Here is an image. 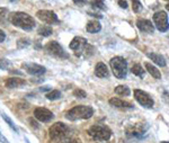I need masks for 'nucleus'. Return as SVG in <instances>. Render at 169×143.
<instances>
[{
	"label": "nucleus",
	"instance_id": "nucleus-32",
	"mask_svg": "<svg viewBox=\"0 0 169 143\" xmlns=\"http://www.w3.org/2000/svg\"><path fill=\"white\" fill-rule=\"evenodd\" d=\"M7 14H8L7 8H0V18H6Z\"/></svg>",
	"mask_w": 169,
	"mask_h": 143
},
{
	"label": "nucleus",
	"instance_id": "nucleus-9",
	"mask_svg": "<svg viewBox=\"0 0 169 143\" xmlns=\"http://www.w3.org/2000/svg\"><path fill=\"white\" fill-rule=\"evenodd\" d=\"M36 17L39 20L46 23V24H54V23H58V16L54 11L52 10H38L36 13Z\"/></svg>",
	"mask_w": 169,
	"mask_h": 143
},
{
	"label": "nucleus",
	"instance_id": "nucleus-6",
	"mask_svg": "<svg viewBox=\"0 0 169 143\" xmlns=\"http://www.w3.org/2000/svg\"><path fill=\"white\" fill-rule=\"evenodd\" d=\"M153 22H155V25L158 28V31L167 32L169 29L168 16L165 11H157L153 15Z\"/></svg>",
	"mask_w": 169,
	"mask_h": 143
},
{
	"label": "nucleus",
	"instance_id": "nucleus-29",
	"mask_svg": "<svg viewBox=\"0 0 169 143\" xmlns=\"http://www.w3.org/2000/svg\"><path fill=\"white\" fill-rule=\"evenodd\" d=\"M9 61L7 59H0V69H3V70H5V69H7V68L9 67Z\"/></svg>",
	"mask_w": 169,
	"mask_h": 143
},
{
	"label": "nucleus",
	"instance_id": "nucleus-3",
	"mask_svg": "<svg viewBox=\"0 0 169 143\" xmlns=\"http://www.w3.org/2000/svg\"><path fill=\"white\" fill-rule=\"evenodd\" d=\"M69 133H70L69 126L65 125L64 123H61V122L54 123L53 125L50 127V130H49L50 138L52 139V140H56V141H61V140L67 139Z\"/></svg>",
	"mask_w": 169,
	"mask_h": 143
},
{
	"label": "nucleus",
	"instance_id": "nucleus-40",
	"mask_svg": "<svg viewBox=\"0 0 169 143\" xmlns=\"http://www.w3.org/2000/svg\"><path fill=\"white\" fill-rule=\"evenodd\" d=\"M162 143H169V142H166V141H163V142Z\"/></svg>",
	"mask_w": 169,
	"mask_h": 143
},
{
	"label": "nucleus",
	"instance_id": "nucleus-19",
	"mask_svg": "<svg viewBox=\"0 0 169 143\" xmlns=\"http://www.w3.org/2000/svg\"><path fill=\"white\" fill-rule=\"evenodd\" d=\"M86 29L89 33H98L101 29V25L97 20H90V22H88L87 26H86Z\"/></svg>",
	"mask_w": 169,
	"mask_h": 143
},
{
	"label": "nucleus",
	"instance_id": "nucleus-13",
	"mask_svg": "<svg viewBox=\"0 0 169 143\" xmlns=\"http://www.w3.org/2000/svg\"><path fill=\"white\" fill-rule=\"evenodd\" d=\"M136 26H138L139 29H140L141 32H143V33L151 34L155 31V27L152 25V23L146 19H139L138 22H136Z\"/></svg>",
	"mask_w": 169,
	"mask_h": 143
},
{
	"label": "nucleus",
	"instance_id": "nucleus-31",
	"mask_svg": "<svg viewBox=\"0 0 169 143\" xmlns=\"http://www.w3.org/2000/svg\"><path fill=\"white\" fill-rule=\"evenodd\" d=\"M59 143H80V142H79V141H77V140H74V139L67 138V139H64V140L59 141Z\"/></svg>",
	"mask_w": 169,
	"mask_h": 143
},
{
	"label": "nucleus",
	"instance_id": "nucleus-22",
	"mask_svg": "<svg viewBox=\"0 0 169 143\" xmlns=\"http://www.w3.org/2000/svg\"><path fill=\"white\" fill-rule=\"evenodd\" d=\"M131 72H132L133 74H135V76L140 77V78H143L146 71L143 70V68H142L141 64H134L132 67V69H131Z\"/></svg>",
	"mask_w": 169,
	"mask_h": 143
},
{
	"label": "nucleus",
	"instance_id": "nucleus-39",
	"mask_svg": "<svg viewBox=\"0 0 169 143\" xmlns=\"http://www.w3.org/2000/svg\"><path fill=\"white\" fill-rule=\"evenodd\" d=\"M166 8H167V10H169V3H167V6H166Z\"/></svg>",
	"mask_w": 169,
	"mask_h": 143
},
{
	"label": "nucleus",
	"instance_id": "nucleus-7",
	"mask_svg": "<svg viewBox=\"0 0 169 143\" xmlns=\"http://www.w3.org/2000/svg\"><path fill=\"white\" fill-rule=\"evenodd\" d=\"M91 48L87 44V41L84 38V37H74V38L71 41L70 43V49L73 51H76V55L79 56L81 54V52H84V53H88L87 51L88 49Z\"/></svg>",
	"mask_w": 169,
	"mask_h": 143
},
{
	"label": "nucleus",
	"instance_id": "nucleus-12",
	"mask_svg": "<svg viewBox=\"0 0 169 143\" xmlns=\"http://www.w3.org/2000/svg\"><path fill=\"white\" fill-rule=\"evenodd\" d=\"M23 67L25 68V70L29 74H33V76H42L45 73V69L43 65L36 64V63H24Z\"/></svg>",
	"mask_w": 169,
	"mask_h": 143
},
{
	"label": "nucleus",
	"instance_id": "nucleus-2",
	"mask_svg": "<svg viewBox=\"0 0 169 143\" xmlns=\"http://www.w3.org/2000/svg\"><path fill=\"white\" fill-rule=\"evenodd\" d=\"M94 115V110L90 106L79 105L71 108L65 114V118L70 121H77V120H88Z\"/></svg>",
	"mask_w": 169,
	"mask_h": 143
},
{
	"label": "nucleus",
	"instance_id": "nucleus-36",
	"mask_svg": "<svg viewBox=\"0 0 169 143\" xmlns=\"http://www.w3.org/2000/svg\"><path fill=\"white\" fill-rule=\"evenodd\" d=\"M5 38H6V34H5V32L0 29V43L3 42V41H5Z\"/></svg>",
	"mask_w": 169,
	"mask_h": 143
},
{
	"label": "nucleus",
	"instance_id": "nucleus-24",
	"mask_svg": "<svg viewBox=\"0 0 169 143\" xmlns=\"http://www.w3.org/2000/svg\"><path fill=\"white\" fill-rule=\"evenodd\" d=\"M1 117L3 118V121H5L6 123L8 124L9 127H10V129L13 130L14 132H16V133L18 132V129H17V126H16V125H15V124H14V122L11 121V118L9 117V116H7V115H6V114H3V113H1Z\"/></svg>",
	"mask_w": 169,
	"mask_h": 143
},
{
	"label": "nucleus",
	"instance_id": "nucleus-20",
	"mask_svg": "<svg viewBox=\"0 0 169 143\" xmlns=\"http://www.w3.org/2000/svg\"><path fill=\"white\" fill-rule=\"evenodd\" d=\"M144 67H146V71L151 74L152 77L155 79H161V73H160V71L158 70L157 68L155 67V65H152L151 63H144Z\"/></svg>",
	"mask_w": 169,
	"mask_h": 143
},
{
	"label": "nucleus",
	"instance_id": "nucleus-5",
	"mask_svg": "<svg viewBox=\"0 0 169 143\" xmlns=\"http://www.w3.org/2000/svg\"><path fill=\"white\" fill-rule=\"evenodd\" d=\"M110 68H112L114 76L118 79H124L126 77L127 72V63L125 59L122 56H115L110 60Z\"/></svg>",
	"mask_w": 169,
	"mask_h": 143
},
{
	"label": "nucleus",
	"instance_id": "nucleus-17",
	"mask_svg": "<svg viewBox=\"0 0 169 143\" xmlns=\"http://www.w3.org/2000/svg\"><path fill=\"white\" fill-rule=\"evenodd\" d=\"M146 55H148V58H150V59H151V61L155 62L156 64L160 65V67H165V65H166V60H165V58H163L162 55H160V54H158V53H148Z\"/></svg>",
	"mask_w": 169,
	"mask_h": 143
},
{
	"label": "nucleus",
	"instance_id": "nucleus-4",
	"mask_svg": "<svg viewBox=\"0 0 169 143\" xmlns=\"http://www.w3.org/2000/svg\"><path fill=\"white\" fill-rule=\"evenodd\" d=\"M88 134L95 141H107L110 140V135H112V131L105 125L96 124V125H93L88 130Z\"/></svg>",
	"mask_w": 169,
	"mask_h": 143
},
{
	"label": "nucleus",
	"instance_id": "nucleus-34",
	"mask_svg": "<svg viewBox=\"0 0 169 143\" xmlns=\"http://www.w3.org/2000/svg\"><path fill=\"white\" fill-rule=\"evenodd\" d=\"M162 98H163V100H165V103H166L167 105H169V93L168 91H163Z\"/></svg>",
	"mask_w": 169,
	"mask_h": 143
},
{
	"label": "nucleus",
	"instance_id": "nucleus-15",
	"mask_svg": "<svg viewBox=\"0 0 169 143\" xmlns=\"http://www.w3.org/2000/svg\"><path fill=\"white\" fill-rule=\"evenodd\" d=\"M26 81L24 79H19V78H9L6 80L5 84L7 88H11V89H14V88H19L23 87V86H25Z\"/></svg>",
	"mask_w": 169,
	"mask_h": 143
},
{
	"label": "nucleus",
	"instance_id": "nucleus-38",
	"mask_svg": "<svg viewBox=\"0 0 169 143\" xmlns=\"http://www.w3.org/2000/svg\"><path fill=\"white\" fill-rule=\"evenodd\" d=\"M50 89V87H48V86H46V87H42L41 88V90H42V91H46V90H49Z\"/></svg>",
	"mask_w": 169,
	"mask_h": 143
},
{
	"label": "nucleus",
	"instance_id": "nucleus-25",
	"mask_svg": "<svg viewBox=\"0 0 169 143\" xmlns=\"http://www.w3.org/2000/svg\"><path fill=\"white\" fill-rule=\"evenodd\" d=\"M29 44H31V41L28 38H25V37L19 38L17 41V48L18 49H25V48H27Z\"/></svg>",
	"mask_w": 169,
	"mask_h": 143
},
{
	"label": "nucleus",
	"instance_id": "nucleus-35",
	"mask_svg": "<svg viewBox=\"0 0 169 143\" xmlns=\"http://www.w3.org/2000/svg\"><path fill=\"white\" fill-rule=\"evenodd\" d=\"M0 142L1 143H9V141L7 140V138H6L5 135L1 134V132H0Z\"/></svg>",
	"mask_w": 169,
	"mask_h": 143
},
{
	"label": "nucleus",
	"instance_id": "nucleus-23",
	"mask_svg": "<svg viewBox=\"0 0 169 143\" xmlns=\"http://www.w3.org/2000/svg\"><path fill=\"white\" fill-rule=\"evenodd\" d=\"M114 91H115V94H117V95H120V96H129L130 95L129 87H127V86H123V84L115 87Z\"/></svg>",
	"mask_w": 169,
	"mask_h": 143
},
{
	"label": "nucleus",
	"instance_id": "nucleus-37",
	"mask_svg": "<svg viewBox=\"0 0 169 143\" xmlns=\"http://www.w3.org/2000/svg\"><path fill=\"white\" fill-rule=\"evenodd\" d=\"M118 5L121 6L122 8H124V9L127 8V3H126V1H122V0H121V1H118Z\"/></svg>",
	"mask_w": 169,
	"mask_h": 143
},
{
	"label": "nucleus",
	"instance_id": "nucleus-30",
	"mask_svg": "<svg viewBox=\"0 0 169 143\" xmlns=\"http://www.w3.org/2000/svg\"><path fill=\"white\" fill-rule=\"evenodd\" d=\"M91 6H94L95 8H98V9H105V3L103 1H93L91 3Z\"/></svg>",
	"mask_w": 169,
	"mask_h": 143
},
{
	"label": "nucleus",
	"instance_id": "nucleus-18",
	"mask_svg": "<svg viewBox=\"0 0 169 143\" xmlns=\"http://www.w3.org/2000/svg\"><path fill=\"white\" fill-rule=\"evenodd\" d=\"M110 104L114 107H124V108H132L133 107L132 105L130 104V103H127V101H124L120 98H115V97L110 99Z\"/></svg>",
	"mask_w": 169,
	"mask_h": 143
},
{
	"label": "nucleus",
	"instance_id": "nucleus-27",
	"mask_svg": "<svg viewBox=\"0 0 169 143\" xmlns=\"http://www.w3.org/2000/svg\"><path fill=\"white\" fill-rule=\"evenodd\" d=\"M73 96H74V97H78V98H86V97H87V94L82 89H76L73 91Z\"/></svg>",
	"mask_w": 169,
	"mask_h": 143
},
{
	"label": "nucleus",
	"instance_id": "nucleus-16",
	"mask_svg": "<svg viewBox=\"0 0 169 143\" xmlns=\"http://www.w3.org/2000/svg\"><path fill=\"white\" fill-rule=\"evenodd\" d=\"M95 74L98 77V78H107V77L110 76L106 64L103 63V62H98L95 68Z\"/></svg>",
	"mask_w": 169,
	"mask_h": 143
},
{
	"label": "nucleus",
	"instance_id": "nucleus-1",
	"mask_svg": "<svg viewBox=\"0 0 169 143\" xmlns=\"http://www.w3.org/2000/svg\"><path fill=\"white\" fill-rule=\"evenodd\" d=\"M8 19L13 25L22 28V29H25V31H31L36 25L35 19L33 17L29 16L26 13H22V11L11 13L8 16Z\"/></svg>",
	"mask_w": 169,
	"mask_h": 143
},
{
	"label": "nucleus",
	"instance_id": "nucleus-14",
	"mask_svg": "<svg viewBox=\"0 0 169 143\" xmlns=\"http://www.w3.org/2000/svg\"><path fill=\"white\" fill-rule=\"evenodd\" d=\"M146 127H143V124H138V125H133L130 129H127V135L129 136H136V138H140L144 134Z\"/></svg>",
	"mask_w": 169,
	"mask_h": 143
},
{
	"label": "nucleus",
	"instance_id": "nucleus-10",
	"mask_svg": "<svg viewBox=\"0 0 169 143\" xmlns=\"http://www.w3.org/2000/svg\"><path fill=\"white\" fill-rule=\"evenodd\" d=\"M34 117L38 120L39 122H43V123H46V122H50L52 118L54 117L53 113L50 112L46 108H43V107H37L36 110H34Z\"/></svg>",
	"mask_w": 169,
	"mask_h": 143
},
{
	"label": "nucleus",
	"instance_id": "nucleus-28",
	"mask_svg": "<svg viewBox=\"0 0 169 143\" xmlns=\"http://www.w3.org/2000/svg\"><path fill=\"white\" fill-rule=\"evenodd\" d=\"M141 8H142V3H140V1H138V0H134L132 3V9L134 13H139V11L141 10Z\"/></svg>",
	"mask_w": 169,
	"mask_h": 143
},
{
	"label": "nucleus",
	"instance_id": "nucleus-21",
	"mask_svg": "<svg viewBox=\"0 0 169 143\" xmlns=\"http://www.w3.org/2000/svg\"><path fill=\"white\" fill-rule=\"evenodd\" d=\"M52 33H53V29H52V27H50V26H41V27L37 29V34H39L41 36H44V37L50 36Z\"/></svg>",
	"mask_w": 169,
	"mask_h": 143
},
{
	"label": "nucleus",
	"instance_id": "nucleus-8",
	"mask_svg": "<svg viewBox=\"0 0 169 143\" xmlns=\"http://www.w3.org/2000/svg\"><path fill=\"white\" fill-rule=\"evenodd\" d=\"M134 97L139 104L144 107H148V108H151V107L153 106V104H155V101L151 98V96H150L149 94H146V91H143V90L135 89Z\"/></svg>",
	"mask_w": 169,
	"mask_h": 143
},
{
	"label": "nucleus",
	"instance_id": "nucleus-26",
	"mask_svg": "<svg viewBox=\"0 0 169 143\" xmlns=\"http://www.w3.org/2000/svg\"><path fill=\"white\" fill-rule=\"evenodd\" d=\"M60 97H61V93H60L59 90H52L51 93L46 94V98L50 99V100H56Z\"/></svg>",
	"mask_w": 169,
	"mask_h": 143
},
{
	"label": "nucleus",
	"instance_id": "nucleus-33",
	"mask_svg": "<svg viewBox=\"0 0 169 143\" xmlns=\"http://www.w3.org/2000/svg\"><path fill=\"white\" fill-rule=\"evenodd\" d=\"M28 122L31 123V126H32V127H34V129H37V127L39 126L38 123H37V122L35 121L34 118H29V120H28Z\"/></svg>",
	"mask_w": 169,
	"mask_h": 143
},
{
	"label": "nucleus",
	"instance_id": "nucleus-11",
	"mask_svg": "<svg viewBox=\"0 0 169 143\" xmlns=\"http://www.w3.org/2000/svg\"><path fill=\"white\" fill-rule=\"evenodd\" d=\"M45 50L49 54H52V55L55 56H63V58H67V54H65L64 50L62 49V46L55 41H52V42L49 43L46 46H45Z\"/></svg>",
	"mask_w": 169,
	"mask_h": 143
}]
</instances>
